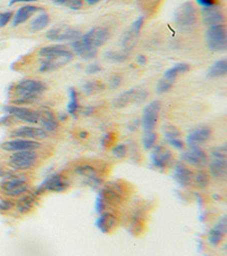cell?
<instances>
[{"instance_id":"9a60e30c","label":"cell","mask_w":227,"mask_h":256,"mask_svg":"<svg viewBox=\"0 0 227 256\" xmlns=\"http://www.w3.org/2000/svg\"><path fill=\"white\" fill-rule=\"evenodd\" d=\"M181 160L187 164L198 168L205 166L208 162L207 154L200 147H190V150L182 152Z\"/></svg>"},{"instance_id":"ffe728a7","label":"cell","mask_w":227,"mask_h":256,"mask_svg":"<svg viewBox=\"0 0 227 256\" xmlns=\"http://www.w3.org/2000/svg\"><path fill=\"white\" fill-rule=\"evenodd\" d=\"M173 160L172 152L167 147L156 146L151 154V162L155 168H167Z\"/></svg>"},{"instance_id":"8fae6325","label":"cell","mask_w":227,"mask_h":256,"mask_svg":"<svg viewBox=\"0 0 227 256\" xmlns=\"http://www.w3.org/2000/svg\"><path fill=\"white\" fill-rule=\"evenodd\" d=\"M148 97V92L142 88H132L127 92H124L119 94L117 98H115L114 105L118 108L130 106L132 104H139L142 102Z\"/></svg>"},{"instance_id":"9c48e42d","label":"cell","mask_w":227,"mask_h":256,"mask_svg":"<svg viewBox=\"0 0 227 256\" xmlns=\"http://www.w3.org/2000/svg\"><path fill=\"white\" fill-rule=\"evenodd\" d=\"M69 184H69V180L63 174H52L50 176H48L45 180H43V182L36 188L34 194L39 197L45 192H64L69 188Z\"/></svg>"},{"instance_id":"cb8c5ba5","label":"cell","mask_w":227,"mask_h":256,"mask_svg":"<svg viewBox=\"0 0 227 256\" xmlns=\"http://www.w3.org/2000/svg\"><path fill=\"white\" fill-rule=\"evenodd\" d=\"M73 54L65 44H51V46H44L39 49L38 55L41 58H51V57H60Z\"/></svg>"},{"instance_id":"d590c367","label":"cell","mask_w":227,"mask_h":256,"mask_svg":"<svg viewBox=\"0 0 227 256\" xmlns=\"http://www.w3.org/2000/svg\"><path fill=\"white\" fill-rule=\"evenodd\" d=\"M156 140H157L156 132H154V131L144 132V136H143V139H142L143 147L146 148V150H151V148L155 147Z\"/></svg>"},{"instance_id":"5b68a950","label":"cell","mask_w":227,"mask_h":256,"mask_svg":"<svg viewBox=\"0 0 227 256\" xmlns=\"http://www.w3.org/2000/svg\"><path fill=\"white\" fill-rule=\"evenodd\" d=\"M48 89L44 82L35 79H24L15 84L14 92L17 97H30L38 99Z\"/></svg>"},{"instance_id":"3957f363","label":"cell","mask_w":227,"mask_h":256,"mask_svg":"<svg viewBox=\"0 0 227 256\" xmlns=\"http://www.w3.org/2000/svg\"><path fill=\"white\" fill-rule=\"evenodd\" d=\"M206 44L209 50L222 52L227 49V30L225 24L209 26L206 31Z\"/></svg>"},{"instance_id":"f6af8a7d","label":"cell","mask_w":227,"mask_h":256,"mask_svg":"<svg viewBox=\"0 0 227 256\" xmlns=\"http://www.w3.org/2000/svg\"><path fill=\"white\" fill-rule=\"evenodd\" d=\"M122 84V76H118V74H115L109 79V86L110 88H117V86H121Z\"/></svg>"},{"instance_id":"484cf974","label":"cell","mask_w":227,"mask_h":256,"mask_svg":"<svg viewBox=\"0 0 227 256\" xmlns=\"http://www.w3.org/2000/svg\"><path fill=\"white\" fill-rule=\"evenodd\" d=\"M40 112V118H39V124L44 131L47 132H53L58 129V121L51 110H39Z\"/></svg>"},{"instance_id":"f5cc1de1","label":"cell","mask_w":227,"mask_h":256,"mask_svg":"<svg viewBox=\"0 0 227 256\" xmlns=\"http://www.w3.org/2000/svg\"><path fill=\"white\" fill-rule=\"evenodd\" d=\"M7 174H8V172L3 170V168H2L1 166H0V176L3 178V176H6Z\"/></svg>"},{"instance_id":"7402d4cb","label":"cell","mask_w":227,"mask_h":256,"mask_svg":"<svg viewBox=\"0 0 227 256\" xmlns=\"http://www.w3.org/2000/svg\"><path fill=\"white\" fill-rule=\"evenodd\" d=\"M97 218L96 226L102 234H110L117 226L118 218L113 212H101Z\"/></svg>"},{"instance_id":"7bdbcfd3","label":"cell","mask_w":227,"mask_h":256,"mask_svg":"<svg viewBox=\"0 0 227 256\" xmlns=\"http://www.w3.org/2000/svg\"><path fill=\"white\" fill-rule=\"evenodd\" d=\"M66 5L73 10H80L83 8V0H68Z\"/></svg>"},{"instance_id":"d6a6232c","label":"cell","mask_w":227,"mask_h":256,"mask_svg":"<svg viewBox=\"0 0 227 256\" xmlns=\"http://www.w3.org/2000/svg\"><path fill=\"white\" fill-rule=\"evenodd\" d=\"M105 88L106 86L100 81H88L85 82L83 86H82V92H83V94H86V96H89V94L104 92Z\"/></svg>"},{"instance_id":"e0dca14e","label":"cell","mask_w":227,"mask_h":256,"mask_svg":"<svg viewBox=\"0 0 227 256\" xmlns=\"http://www.w3.org/2000/svg\"><path fill=\"white\" fill-rule=\"evenodd\" d=\"M75 173L84 179V182L92 187H98L101 184V178L99 176V172L93 165L91 164H80L75 168Z\"/></svg>"},{"instance_id":"b9f144b4","label":"cell","mask_w":227,"mask_h":256,"mask_svg":"<svg viewBox=\"0 0 227 256\" xmlns=\"http://www.w3.org/2000/svg\"><path fill=\"white\" fill-rule=\"evenodd\" d=\"M13 18V13L11 12H5L0 14V28H5L8 23Z\"/></svg>"},{"instance_id":"f907efd6","label":"cell","mask_w":227,"mask_h":256,"mask_svg":"<svg viewBox=\"0 0 227 256\" xmlns=\"http://www.w3.org/2000/svg\"><path fill=\"white\" fill-rule=\"evenodd\" d=\"M51 2L57 4V5H66V2H67L68 0H51Z\"/></svg>"},{"instance_id":"816d5d0a","label":"cell","mask_w":227,"mask_h":256,"mask_svg":"<svg viewBox=\"0 0 227 256\" xmlns=\"http://www.w3.org/2000/svg\"><path fill=\"white\" fill-rule=\"evenodd\" d=\"M86 4H89V5H96V4L100 2L101 0H83Z\"/></svg>"},{"instance_id":"603a6c76","label":"cell","mask_w":227,"mask_h":256,"mask_svg":"<svg viewBox=\"0 0 227 256\" xmlns=\"http://www.w3.org/2000/svg\"><path fill=\"white\" fill-rule=\"evenodd\" d=\"M42 10V8L38 7L35 5H24L19 8V10L16 12L15 15L13 16V26H20V24L27 22L33 15L38 13V12Z\"/></svg>"},{"instance_id":"681fc988","label":"cell","mask_w":227,"mask_h":256,"mask_svg":"<svg viewBox=\"0 0 227 256\" xmlns=\"http://www.w3.org/2000/svg\"><path fill=\"white\" fill-rule=\"evenodd\" d=\"M136 62H138L139 65H146L147 64V57L144 55H138V57H136Z\"/></svg>"},{"instance_id":"7a4b0ae2","label":"cell","mask_w":227,"mask_h":256,"mask_svg":"<svg viewBox=\"0 0 227 256\" xmlns=\"http://www.w3.org/2000/svg\"><path fill=\"white\" fill-rule=\"evenodd\" d=\"M199 20L197 7L193 2H184L177 8L174 13L175 26L183 31H190L195 28Z\"/></svg>"},{"instance_id":"60d3db41","label":"cell","mask_w":227,"mask_h":256,"mask_svg":"<svg viewBox=\"0 0 227 256\" xmlns=\"http://www.w3.org/2000/svg\"><path fill=\"white\" fill-rule=\"evenodd\" d=\"M172 86H173V84L166 81L165 79H162V80H159L158 84H157V92H158V94L166 92L172 88Z\"/></svg>"},{"instance_id":"d6986e66","label":"cell","mask_w":227,"mask_h":256,"mask_svg":"<svg viewBox=\"0 0 227 256\" xmlns=\"http://www.w3.org/2000/svg\"><path fill=\"white\" fill-rule=\"evenodd\" d=\"M73 54H69V55L66 56H60V57H51V58H42L39 66V72L41 73H48L56 71V70H59L63 66L67 65L69 62L73 60Z\"/></svg>"},{"instance_id":"ee69618b","label":"cell","mask_w":227,"mask_h":256,"mask_svg":"<svg viewBox=\"0 0 227 256\" xmlns=\"http://www.w3.org/2000/svg\"><path fill=\"white\" fill-rule=\"evenodd\" d=\"M197 2L199 4L202 8H208V7L218 6L220 0H197Z\"/></svg>"},{"instance_id":"4316f807","label":"cell","mask_w":227,"mask_h":256,"mask_svg":"<svg viewBox=\"0 0 227 256\" xmlns=\"http://www.w3.org/2000/svg\"><path fill=\"white\" fill-rule=\"evenodd\" d=\"M36 198H38V196H36L34 192H27L26 194H24V195L18 197L17 203H16V210H17L20 214H26L28 212H31L36 203Z\"/></svg>"},{"instance_id":"f35d334b","label":"cell","mask_w":227,"mask_h":256,"mask_svg":"<svg viewBox=\"0 0 227 256\" xmlns=\"http://www.w3.org/2000/svg\"><path fill=\"white\" fill-rule=\"evenodd\" d=\"M111 154H113L114 158H116L118 160L124 158L127 155V148L125 144H116V146L113 148V150H111Z\"/></svg>"},{"instance_id":"f546056e","label":"cell","mask_w":227,"mask_h":256,"mask_svg":"<svg viewBox=\"0 0 227 256\" xmlns=\"http://www.w3.org/2000/svg\"><path fill=\"white\" fill-rule=\"evenodd\" d=\"M189 70H190V66L187 63H177L174 66H172V68H169L167 71L165 72L163 79L174 84V81L176 80L177 76L187 73Z\"/></svg>"},{"instance_id":"74e56055","label":"cell","mask_w":227,"mask_h":256,"mask_svg":"<svg viewBox=\"0 0 227 256\" xmlns=\"http://www.w3.org/2000/svg\"><path fill=\"white\" fill-rule=\"evenodd\" d=\"M163 132H164V136L166 140L168 139H173V138H180L181 136V131L177 129L176 126H171V124H167L163 128Z\"/></svg>"},{"instance_id":"ac0fdd59","label":"cell","mask_w":227,"mask_h":256,"mask_svg":"<svg viewBox=\"0 0 227 256\" xmlns=\"http://www.w3.org/2000/svg\"><path fill=\"white\" fill-rule=\"evenodd\" d=\"M201 18L202 22L208 28L213 26H218V24H224L225 22V15L218 6L202 8Z\"/></svg>"},{"instance_id":"d4e9b609","label":"cell","mask_w":227,"mask_h":256,"mask_svg":"<svg viewBox=\"0 0 227 256\" xmlns=\"http://www.w3.org/2000/svg\"><path fill=\"white\" fill-rule=\"evenodd\" d=\"M174 179L182 187H189L192 182L193 173L185 164L177 163L174 170Z\"/></svg>"},{"instance_id":"ba28073f","label":"cell","mask_w":227,"mask_h":256,"mask_svg":"<svg viewBox=\"0 0 227 256\" xmlns=\"http://www.w3.org/2000/svg\"><path fill=\"white\" fill-rule=\"evenodd\" d=\"M3 110L13 118L17 120V121L27 123V124H36V123H39V110L28 108L26 106H18L14 104L7 105L3 107Z\"/></svg>"},{"instance_id":"7c38bea8","label":"cell","mask_w":227,"mask_h":256,"mask_svg":"<svg viewBox=\"0 0 227 256\" xmlns=\"http://www.w3.org/2000/svg\"><path fill=\"white\" fill-rule=\"evenodd\" d=\"M42 147L39 140L14 138L0 144V148L5 152H20V150H36Z\"/></svg>"},{"instance_id":"52a82bcc","label":"cell","mask_w":227,"mask_h":256,"mask_svg":"<svg viewBox=\"0 0 227 256\" xmlns=\"http://www.w3.org/2000/svg\"><path fill=\"white\" fill-rule=\"evenodd\" d=\"M127 195V189L125 184L121 182H109L107 184L104 188L101 189L100 196L107 206L114 205V204H121L124 202Z\"/></svg>"},{"instance_id":"4fadbf2b","label":"cell","mask_w":227,"mask_h":256,"mask_svg":"<svg viewBox=\"0 0 227 256\" xmlns=\"http://www.w3.org/2000/svg\"><path fill=\"white\" fill-rule=\"evenodd\" d=\"M143 24H144V18L143 16H140L139 18H136L134 20L129 30H127V32L124 34L123 40H122V46H123L124 52H129L134 48V46L139 40L140 32H141Z\"/></svg>"},{"instance_id":"8992f818","label":"cell","mask_w":227,"mask_h":256,"mask_svg":"<svg viewBox=\"0 0 227 256\" xmlns=\"http://www.w3.org/2000/svg\"><path fill=\"white\" fill-rule=\"evenodd\" d=\"M38 160L36 150H20L14 152L8 158V164L16 171H26L34 168Z\"/></svg>"},{"instance_id":"8d00e7d4","label":"cell","mask_w":227,"mask_h":256,"mask_svg":"<svg viewBox=\"0 0 227 256\" xmlns=\"http://www.w3.org/2000/svg\"><path fill=\"white\" fill-rule=\"evenodd\" d=\"M195 182L199 188H206L209 184V176L207 172L199 171L195 176Z\"/></svg>"},{"instance_id":"30bf717a","label":"cell","mask_w":227,"mask_h":256,"mask_svg":"<svg viewBox=\"0 0 227 256\" xmlns=\"http://www.w3.org/2000/svg\"><path fill=\"white\" fill-rule=\"evenodd\" d=\"M81 36V31L72 26H53L45 32L47 39L50 41H56V42L74 41L80 38Z\"/></svg>"},{"instance_id":"836d02e7","label":"cell","mask_w":227,"mask_h":256,"mask_svg":"<svg viewBox=\"0 0 227 256\" xmlns=\"http://www.w3.org/2000/svg\"><path fill=\"white\" fill-rule=\"evenodd\" d=\"M78 110V100H77V92L74 88L69 89V102L67 105V112L73 115V116H76V113Z\"/></svg>"},{"instance_id":"c3c4849f","label":"cell","mask_w":227,"mask_h":256,"mask_svg":"<svg viewBox=\"0 0 227 256\" xmlns=\"http://www.w3.org/2000/svg\"><path fill=\"white\" fill-rule=\"evenodd\" d=\"M100 71H101V66L97 63L90 64L88 68H86V73L88 74H96Z\"/></svg>"},{"instance_id":"44dd1931","label":"cell","mask_w":227,"mask_h":256,"mask_svg":"<svg viewBox=\"0 0 227 256\" xmlns=\"http://www.w3.org/2000/svg\"><path fill=\"white\" fill-rule=\"evenodd\" d=\"M212 137V129L209 126H199L189 134L187 144L189 147H199L200 144L207 142Z\"/></svg>"},{"instance_id":"5bb4252c","label":"cell","mask_w":227,"mask_h":256,"mask_svg":"<svg viewBox=\"0 0 227 256\" xmlns=\"http://www.w3.org/2000/svg\"><path fill=\"white\" fill-rule=\"evenodd\" d=\"M160 112V102L158 100L151 102L146 106L142 113V126L144 132L154 131L158 122Z\"/></svg>"},{"instance_id":"4dcf8cb0","label":"cell","mask_w":227,"mask_h":256,"mask_svg":"<svg viewBox=\"0 0 227 256\" xmlns=\"http://www.w3.org/2000/svg\"><path fill=\"white\" fill-rule=\"evenodd\" d=\"M49 22H50V18H49V15L47 13H41L39 15H36L35 18L32 20V22L30 24V28L33 32L42 31L48 26Z\"/></svg>"},{"instance_id":"1f68e13d","label":"cell","mask_w":227,"mask_h":256,"mask_svg":"<svg viewBox=\"0 0 227 256\" xmlns=\"http://www.w3.org/2000/svg\"><path fill=\"white\" fill-rule=\"evenodd\" d=\"M227 74V60H221L214 63L208 71V76L210 78H221Z\"/></svg>"},{"instance_id":"f1b7e54d","label":"cell","mask_w":227,"mask_h":256,"mask_svg":"<svg viewBox=\"0 0 227 256\" xmlns=\"http://www.w3.org/2000/svg\"><path fill=\"white\" fill-rule=\"evenodd\" d=\"M209 172L215 179H225L227 174V160L226 158H214L209 163Z\"/></svg>"},{"instance_id":"bcb514c9","label":"cell","mask_w":227,"mask_h":256,"mask_svg":"<svg viewBox=\"0 0 227 256\" xmlns=\"http://www.w3.org/2000/svg\"><path fill=\"white\" fill-rule=\"evenodd\" d=\"M13 206H14L13 202L7 200H0V210H1V212H7V210L13 208Z\"/></svg>"},{"instance_id":"ab89813d","label":"cell","mask_w":227,"mask_h":256,"mask_svg":"<svg viewBox=\"0 0 227 256\" xmlns=\"http://www.w3.org/2000/svg\"><path fill=\"white\" fill-rule=\"evenodd\" d=\"M210 154L216 158H226V154H227L226 144H222V146L214 148V150H210Z\"/></svg>"},{"instance_id":"e575fe53","label":"cell","mask_w":227,"mask_h":256,"mask_svg":"<svg viewBox=\"0 0 227 256\" xmlns=\"http://www.w3.org/2000/svg\"><path fill=\"white\" fill-rule=\"evenodd\" d=\"M106 58L115 63H122L129 58V52H106Z\"/></svg>"},{"instance_id":"277c9868","label":"cell","mask_w":227,"mask_h":256,"mask_svg":"<svg viewBox=\"0 0 227 256\" xmlns=\"http://www.w3.org/2000/svg\"><path fill=\"white\" fill-rule=\"evenodd\" d=\"M0 189L6 196L19 197L28 192L27 179L24 176L8 173L0 182Z\"/></svg>"},{"instance_id":"6da1fadb","label":"cell","mask_w":227,"mask_h":256,"mask_svg":"<svg viewBox=\"0 0 227 256\" xmlns=\"http://www.w3.org/2000/svg\"><path fill=\"white\" fill-rule=\"evenodd\" d=\"M110 39V32L104 26H94L82 34L80 38L71 41V48L75 55L83 58H92L100 48Z\"/></svg>"},{"instance_id":"83f0119b","label":"cell","mask_w":227,"mask_h":256,"mask_svg":"<svg viewBox=\"0 0 227 256\" xmlns=\"http://www.w3.org/2000/svg\"><path fill=\"white\" fill-rule=\"evenodd\" d=\"M227 229V222H226V216L222 218L218 224L214 226V228L209 231V242L212 244L213 246H217L220 244L223 238H224Z\"/></svg>"},{"instance_id":"2e32d148","label":"cell","mask_w":227,"mask_h":256,"mask_svg":"<svg viewBox=\"0 0 227 256\" xmlns=\"http://www.w3.org/2000/svg\"><path fill=\"white\" fill-rule=\"evenodd\" d=\"M11 138H23L32 140H41L48 137V132L44 131L42 128H35L31 126H19L17 129L10 132Z\"/></svg>"},{"instance_id":"7dc6e473","label":"cell","mask_w":227,"mask_h":256,"mask_svg":"<svg viewBox=\"0 0 227 256\" xmlns=\"http://www.w3.org/2000/svg\"><path fill=\"white\" fill-rule=\"evenodd\" d=\"M168 144H171V146H173L174 148H176V150H182V148L184 147V142H182V140L180 138H173V139H168L167 140Z\"/></svg>"}]
</instances>
